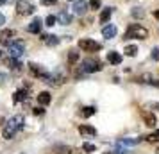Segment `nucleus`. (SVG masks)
<instances>
[{
  "mask_svg": "<svg viewBox=\"0 0 159 154\" xmlns=\"http://www.w3.org/2000/svg\"><path fill=\"white\" fill-rule=\"evenodd\" d=\"M56 22H57V18L54 15L47 16V20H45V25H48V27H52V25H56Z\"/></svg>",
  "mask_w": 159,
  "mask_h": 154,
  "instance_id": "28",
  "label": "nucleus"
},
{
  "mask_svg": "<svg viewBox=\"0 0 159 154\" xmlns=\"http://www.w3.org/2000/svg\"><path fill=\"white\" fill-rule=\"evenodd\" d=\"M41 40H43L48 47H56V45H59V38L54 36V34H41Z\"/></svg>",
  "mask_w": 159,
  "mask_h": 154,
  "instance_id": "16",
  "label": "nucleus"
},
{
  "mask_svg": "<svg viewBox=\"0 0 159 154\" xmlns=\"http://www.w3.org/2000/svg\"><path fill=\"white\" fill-rule=\"evenodd\" d=\"M148 82H150L152 86H157V88H159V81H148Z\"/></svg>",
  "mask_w": 159,
  "mask_h": 154,
  "instance_id": "36",
  "label": "nucleus"
},
{
  "mask_svg": "<svg viewBox=\"0 0 159 154\" xmlns=\"http://www.w3.org/2000/svg\"><path fill=\"white\" fill-rule=\"evenodd\" d=\"M56 18H57V23H61V25H70L72 23V15L68 11H59Z\"/></svg>",
  "mask_w": 159,
  "mask_h": 154,
  "instance_id": "12",
  "label": "nucleus"
},
{
  "mask_svg": "<svg viewBox=\"0 0 159 154\" xmlns=\"http://www.w3.org/2000/svg\"><path fill=\"white\" fill-rule=\"evenodd\" d=\"M95 149H97V147L93 145V143H84V145H82V151H86V152H95Z\"/></svg>",
  "mask_w": 159,
  "mask_h": 154,
  "instance_id": "29",
  "label": "nucleus"
},
{
  "mask_svg": "<svg viewBox=\"0 0 159 154\" xmlns=\"http://www.w3.org/2000/svg\"><path fill=\"white\" fill-rule=\"evenodd\" d=\"M111 15H113V7L102 9V13H100V22H102V23H107L109 18H111Z\"/></svg>",
  "mask_w": 159,
  "mask_h": 154,
  "instance_id": "21",
  "label": "nucleus"
},
{
  "mask_svg": "<svg viewBox=\"0 0 159 154\" xmlns=\"http://www.w3.org/2000/svg\"><path fill=\"white\" fill-rule=\"evenodd\" d=\"M79 49L84 52H98L102 49V45L98 41H93V40L84 38V40H79Z\"/></svg>",
  "mask_w": 159,
  "mask_h": 154,
  "instance_id": "5",
  "label": "nucleus"
},
{
  "mask_svg": "<svg viewBox=\"0 0 159 154\" xmlns=\"http://www.w3.org/2000/svg\"><path fill=\"white\" fill-rule=\"evenodd\" d=\"M7 47H9V54H11V58L20 59L23 56V52H25V41H22V40H13Z\"/></svg>",
  "mask_w": 159,
  "mask_h": 154,
  "instance_id": "4",
  "label": "nucleus"
},
{
  "mask_svg": "<svg viewBox=\"0 0 159 154\" xmlns=\"http://www.w3.org/2000/svg\"><path fill=\"white\" fill-rule=\"evenodd\" d=\"M27 30H29L30 34H39V32H41V20H39V18H36V20H32V22L29 23V27H27Z\"/></svg>",
  "mask_w": 159,
  "mask_h": 154,
  "instance_id": "15",
  "label": "nucleus"
},
{
  "mask_svg": "<svg viewBox=\"0 0 159 154\" xmlns=\"http://www.w3.org/2000/svg\"><path fill=\"white\" fill-rule=\"evenodd\" d=\"M43 113H45L43 108H34V115H38V117H39V115H43Z\"/></svg>",
  "mask_w": 159,
  "mask_h": 154,
  "instance_id": "32",
  "label": "nucleus"
},
{
  "mask_svg": "<svg viewBox=\"0 0 159 154\" xmlns=\"http://www.w3.org/2000/svg\"><path fill=\"white\" fill-rule=\"evenodd\" d=\"M68 2H75V0H68Z\"/></svg>",
  "mask_w": 159,
  "mask_h": 154,
  "instance_id": "41",
  "label": "nucleus"
},
{
  "mask_svg": "<svg viewBox=\"0 0 159 154\" xmlns=\"http://www.w3.org/2000/svg\"><path fill=\"white\" fill-rule=\"evenodd\" d=\"M145 140H147V142H150V143H156V142H159V131L152 133V134H148V136H145Z\"/></svg>",
  "mask_w": 159,
  "mask_h": 154,
  "instance_id": "25",
  "label": "nucleus"
},
{
  "mask_svg": "<svg viewBox=\"0 0 159 154\" xmlns=\"http://www.w3.org/2000/svg\"><path fill=\"white\" fill-rule=\"evenodd\" d=\"M16 13L22 15V16L32 15V13H34L32 2H29V0H18V2H16Z\"/></svg>",
  "mask_w": 159,
  "mask_h": 154,
  "instance_id": "6",
  "label": "nucleus"
},
{
  "mask_svg": "<svg viewBox=\"0 0 159 154\" xmlns=\"http://www.w3.org/2000/svg\"><path fill=\"white\" fill-rule=\"evenodd\" d=\"M4 23H6V16H4V15H2V13H0V27H2Z\"/></svg>",
  "mask_w": 159,
  "mask_h": 154,
  "instance_id": "33",
  "label": "nucleus"
},
{
  "mask_svg": "<svg viewBox=\"0 0 159 154\" xmlns=\"http://www.w3.org/2000/svg\"><path fill=\"white\" fill-rule=\"evenodd\" d=\"M47 82L52 84V86H61V84L65 82V75H61V73H48Z\"/></svg>",
  "mask_w": 159,
  "mask_h": 154,
  "instance_id": "10",
  "label": "nucleus"
},
{
  "mask_svg": "<svg viewBox=\"0 0 159 154\" xmlns=\"http://www.w3.org/2000/svg\"><path fill=\"white\" fill-rule=\"evenodd\" d=\"M130 15L134 16V18H143V16H145V11H143L141 7H132Z\"/></svg>",
  "mask_w": 159,
  "mask_h": 154,
  "instance_id": "24",
  "label": "nucleus"
},
{
  "mask_svg": "<svg viewBox=\"0 0 159 154\" xmlns=\"http://www.w3.org/2000/svg\"><path fill=\"white\" fill-rule=\"evenodd\" d=\"M100 6H102L100 0H89V7L93 9V11H98V9H100Z\"/></svg>",
  "mask_w": 159,
  "mask_h": 154,
  "instance_id": "27",
  "label": "nucleus"
},
{
  "mask_svg": "<svg viewBox=\"0 0 159 154\" xmlns=\"http://www.w3.org/2000/svg\"><path fill=\"white\" fill-rule=\"evenodd\" d=\"M50 100H52V97H50V93H48V91H41V93L38 95V102L41 104V106H48V104H50Z\"/></svg>",
  "mask_w": 159,
  "mask_h": 154,
  "instance_id": "19",
  "label": "nucleus"
},
{
  "mask_svg": "<svg viewBox=\"0 0 159 154\" xmlns=\"http://www.w3.org/2000/svg\"><path fill=\"white\" fill-rule=\"evenodd\" d=\"M125 54H127L129 58H134L138 54V47L136 45H127V47H125Z\"/></svg>",
  "mask_w": 159,
  "mask_h": 154,
  "instance_id": "23",
  "label": "nucleus"
},
{
  "mask_svg": "<svg viewBox=\"0 0 159 154\" xmlns=\"http://www.w3.org/2000/svg\"><path fill=\"white\" fill-rule=\"evenodd\" d=\"M79 133L84 134V136H95L97 134V129L91 127V125H79Z\"/></svg>",
  "mask_w": 159,
  "mask_h": 154,
  "instance_id": "17",
  "label": "nucleus"
},
{
  "mask_svg": "<svg viewBox=\"0 0 159 154\" xmlns=\"http://www.w3.org/2000/svg\"><path fill=\"white\" fill-rule=\"evenodd\" d=\"M80 115H82L84 118L93 117V115H95V108H93V106H88V108H82V111H80Z\"/></svg>",
  "mask_w": 159,
  "mask_h": 154,
  "instance_id": "22",
  "label": "nucleus"
},
{
  "mask_svg": "<svg viewBox=\"0 0 159 154\" xmlns=\"http://www.w3.org/2000/svg\"><path fill=\"white\" fill-rule=\"evenodd\" d=\"M6 2H7V0H0V4H6Z\"/></svg>",
  "mask_w": 159,
  "mask_h": 154,
  "instance_id": "39",
  "label": "nucleus"
},
{
  "mask_svg": "<svg viewBox=\"0 0 159 154\" xmlns=\"http://www.w3.org/2000/svg\"><path fill=\"white\" fill-rule=\"evenodd\" d=\"M79 61V52H73V50H70V54H68V63H77Z\"/></svg>",
  "mask_w": 159,
  "mask_h": 154,
  "instance_id": "26",
  "label": "nucleus"
},
{
  "mask_svg": "<svg viewBox=\"0 0 159 154\" xmlns=\"http://www.w3.org/2000/svg\"><path fill=\"white\" fill-rule=\"evenodd\" d=\"M6 79H7V77H6V75H4V73L0 72V82H4V81H6Z\"/></svg>",
  "mask_w": 159,
  "mask_h": 154,
  "instance_id": "35",
  "label": "nucleus"
},
{
  "mask_svg": "<svg viewBox=\"0 0 159 154\" xmlns=\"http://www.w3.org/2000/svg\"><path fill=\"white\" fill-rule=\"evenodd\" d=\"M152 59H156V61L159 59V49H157V47H156V49H152Z\"/></svg>",
  "mask_w": 159,
  "mask_h": 154,
  "instance_id": "30",
  "label": "nucleus"
},
{
  "mask_svg": "<svg viewBox=\"0 0 159 154\" xmlns=\"http://www.w3.org/2000/svg\"><path fill=\"white\" fill-rule=\"evenodd\" d=\"M104 154H116V152H104Z\"/></svg>",
  "mask_w": 159,
  "mask_h": 154,
  "instance_id": "40",
  "label": "nucleus"
},
{
  "mask_svg": "<svg viewBox=\"0 0 159 154\" xmlns=\"http://www.w3.org/2000/svg\"><path fill=\"white\" fill-rule=\"evenodd\" d=\"M6 65H7L9 68H11V70H16V72H18V70L22 68V63H20V61H18L16 58H9V59H6Z\"/></svg>",
  "mask_w": 159,
  "mask_h": 154,
  "instance_id": "20",
  "label": "nucleus"
},
{
  "mask_svg": "<svg viewBox=\"0 0 159 154\" xmlns=\"http://www.w3.org/2000/svg\"><path fill=\"white\" fill-rule=\"evenodd\" d=\"M15 38V30L13 29H4L0 30V45H9Z\"/></svg>",
  "mask_w": 159,
  "mask_h": 154,
  "instance_id": "9",
  "label": "nucleus"
},
{
  "mask_svg": "<svg viewBox=\"0 0 159 154\" xmlns=\"http://www.w3.org/2000/svg\"><path fill=\"white\" fill-rule=\"evenodd\" d=\"M141 117H143L145 124L148 125V127H154V125L157 124V120H156V115L150 113V111H141Z\"/></svg>",
  "mask_w": 159,
  "mask_h": 154,
  "instance_id": "13",
  "label": "nucleus"
},
{
  "mask_svg": "<svg viewBox=\"0 0 159 154\" xmlns=\"http://www.w3.org/2000/svg\"><path fill=\"white\" fill-rule=\"evenodd\" d=\"M23 122H25V118L23 115H15L13 118H9L7 124L4 125V131H2V136L6 140H11L13 136H16V133L22 131L23 129Z\"/></svg>",
  "mask_w": 159,
  "mask_h": 154,
  "instance_id": "1",
  "label": "nucleus"
},
{
  "mask_svg": "<svg viewBox=\"0 0 159 154\" xmlns=\"http://www.w3.org/2000/svg\"><path fill=\"white\" fill-rule=\"evenodd\" d=\"M154 16H156V18H159V11H154Z\"/></svg>",
  "mask_w": 159,
  "mask_h": 154,
  "instance_id": "38",
  "label": "nucleus"
},
{
  "mask_svg": "<svg viewBox=\"0 0 159 154\" xmlns=\"http://www.w3.org/2000/svg\"><path fill=\"white\" fill-rule=\"evenodd\" d=\"M29 70L32 72V75H36V77L43 79V81H47V77H48V72L45 70L43 66L36 65V63H30V65H29Z\"/></svg>",
  "mask_w": 159,
  "mask_h": 154,
  "instance_id": "7",
  "label": "nucleus"
},
{
  "mask_svg": "<svg viewBox=\"0 0 159 154\" xmlns=\"http://www.w3.org/2000/svg\"><path fill=\"white\" fill-rule=\"evenodd\" d=\"M125 38L127 40H147L148 38V30L141 27L139 23H130L127 30H125Z\"/></svg>",
  "mask_w": 159,
  "mask_h": 154,
  "instance_id": "2",
  "label": "nucleus"
},
{
  "mask_svg": "<svg viewBox=\"0 0 159 154\" xmlns=\"http://www.w3.org/2000/svg\"><path fill=\"white\" fill-rule=\"evenodd\" d=\"M150 106H152L156 111H159V102H154V104H150Z\"/></svg>",
  "mask_w": 159,
  "mask_h": 154,
  "instance_id": "34",
  "label": "nucleus"
},
{
  "mask_svg": "<svg viewBox=\"0 0 159 154\" xmlns=\"http://www.w3.org/2000/svg\"><path fill=\"white\" fill-rule=\"evenodd\" d=\"M88 7H89V4H88V2H84V0H75V2H73L72 11H73V15L82 16L88 11Z\"/></svg>",
  "mask_w": 159,
  "mask_h": 154,
  "instance_id": "8",
  "label": "nucleus"
},
{
  "mask_svg": "<svg viewBox=\"0 0 159 154\" xmlns=\"http://www.w3.org/2000/svg\"><path fill=\"white\" fill-rule=\"evenodd\" d=\"M0 56H2V54H0Z\"/></svg>",
  "mask_w": 159,
  "mask_h": 154,
  "instance_id": "42",
  "label": "nucleus"
},
{
  "mask_svg": "<svg viewBox=\"0 0 159 154\" xmlns=\"http://www.w3.org/2000/svg\"><path fill=\"white\" fill-rule=\"evenodd\" d=\"M56 2H57V0H41V4H43V6H54Z\"/></svg>",
  "mask_w": 159,
  "mask_h": 154,
  "instance_id": "31",
  "label": "nucleus"
},
{
  "mask_svg": "<svg viewBox=\"0 0 159 154\" xmlns=\"http://www.w3.org/2000/svg\"><path fill=\"white\" fill-rule=\"evenodd\" d=\"M116 32H118V29H116V25H113V23H109V25H106V27L102 29V36L106 38V40H113V38L116 36Z\"/></svg>",
  "mask_w": 159,
  "mask_h": 154,
  "instance_id": "11",
  "label": "nucleus"
},
{
  "mask_svg": "<svg viewBox=\"0 0 159 154\" xmlns=\"http://www.w3.org/2000/svg\"><path fill=\"white\" fill-rule=\"evenodd\" d=\"M68 154H79V152H77L75 149H68Z\"/></svg>",
  "mask_w": 159,
  "mask_h": 154,
  "instance_id": "37",
  "label": "nucleus"
},
{
  "mask_svg": "<svg viewBox=\"0 0 159 154\" xmlns=\"http://www.w3.org/2000/svg\"><path fill=\"white\" fill-rule=\"evenodd\" d=\"M102 68V61L100 59H84L82 65H80V70L86 73H95V72H100Z\"/></svg>",
  "mask_w": 159,
  "mask_h": 154,
  "instance_id": "3",
  "label": "nucleus"
},
{
  "mask_svg": "<svg viewBox=\"0 0 159 154\" xmlns=\"http://www.w3.org/2000/svg\"><path fill=\"white\" fill-rule=\"evenodd\" d=\"M107 61L111 63V65H120V63H122V56H120L118 52L111 50V52L107 54Z\"/></svg>",
  "mask_w": 159,
  "mask_h": 154,
  "instance_id": "18",
  "label": "nucleus"
},
{
  "mask_svg": "<svg viewBox=\"0 0 159 154\" xmlns=\"http://www.w3.org/2000/svg\"><path fill=\"white\" fill-rule=\"evenodd\" d=\"M27 100H29L27 90H18L15 95H13V102H27Z\"/></svg>",
  "mask_w": 159,
  "mask_h": 154,
  "instance_id": "14",
  "label": "nucleus"
}]
</instances>
